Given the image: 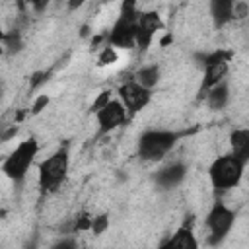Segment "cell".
<instances>
[{
  "mask_svg": "<svg viewBox=\"0 0 249 249\" xmlns=\"http://www.w3.org/2000/svg\"><path fill=\"white\" fill-rule=\"evenodd\" d=\"M187 136V130H169V128H148L138 136L136 152L138 158L144 161H161L175 144Z\"/></svg>",
  "mask_w": 249,
  "mask_h": 249,
  "instance_id": "cell-1",
  "label": "cell"
},
{
  "mask_svg": "<svg viewBox=\"0 0 249 249\" xmlns=\"http://www.w3.org/2000/svg\"><path fill=\"white\" fill-rule=\"evenodd\" d=\"M138 0H123L119 8V16L105 35L107 45L121 49V51H130L136 47V19H138Z\"/></svg>",
  "mask_w": 249,
  "mask_h": 249,
  "instance_id": "cell-2",
  "label": "cell"
},
{
  "mask_svg": "<svg viewBox=\"0 0 249 249\" xmlns=\"http://www.w3.org/2000/svg\"><path fill=\"white\" fill-rule=\"evenodd\" d=\"M245 165H247V160H243L231 152L218 156L208 167V179H210L214 193L224 195V193L235 189L243 177Z\"/></svg>",
  "mask_w": 249,
  "mask_h": 249,
  "instance_id": "cell-3",
  "label": "cell"
},
{
  "mask_svg": "<svg viewBox=\"0 0 249 249\" xmlns=\"http://www.w3.org/2000/svg\"><path fill=\"white\" fill-rule=\"evenodd\" d=\"M68 169H70V154L66 146H60L58 150H54L51 156H47L39 167H37V181L43 193H56L66 177H68Z\"/></svg>",
  "mask_w": 249,
  "mask_h": 249,
  "instance_id": "cell-4",
  "label": "cell"
},
{
  "mask_svg": "<svg viewBox=\"0 0 249 249\" xmlns=\"http://www.w3.org/2000/svg\"><path fill=\"white\" fill-rule=\"evenodd\" d=\"M39 140L37 138H25V140H21L4 160H2V173L10 179V181H14V183H21L25 177H27V173H29V169H31V165L35 163V158H37V154H39Z\"/></svg>",
  "mask_w": 249,
  "mask_h": 249,
  "instance_id": "cell-5",
  "label": "cell"
},
{
  "mask_svg": "<svg viewBox=\"0 0 249 249\" xmlns=\"http://www.w3.org/2000/svg\"><path fill=\"white\" fill-rule=\"evenodd\" d=\"M233 53L226 51V49H216L210 53H198L196 60L202 66V86H200V93L206 91L208 88L216 86L218 82L226 80L228 70H230V60H231Z\"/></svg>",
  "mask_w": 249,
  "mask_h": 249,
  "instance_id": "cell-6",
  "label": "cell"
},
{
  "mask_svg": "<svg viewBox=\"0 0 249 249\" xmlns=\"http://www.w3.org/2000/svg\"><path fill=\"white\" fill-rule=\"evenodd\" d=\"M235 220H237V212L233 208H230L226 202L216 200L210 206L206 220H204V226L208 230V237H206L208 245H220L231 231Z\"/></svg>",
  "mask_w": 249,
  "mask_h": 249,
  "instance_id": "cell-7",
  "label": "cell"
},
{
  "mask_svg": "<svg viewBox=\"0 0 249 249\" xmlns=\"http://www.w3.org/2000/svg\"><path fill=\"white\" fill-rule=\"evenodd\" d=\"M93 115H95V121H97V136H105V134H109V132L121 128V126L126 124L128 119H130L128 111H126L124 105L119 101V97H117V99L111 97V99H109L101 109H97Z\"/></svg>",
  "mask_w": 249,
  "mask_h": 249,
  "instance_id": "cell-8",
  "label": "cell"
},
{
  "mask_svg": "<svg viewBox=\"0 0 249 249\" xmlns=\"http://www.w3.org/2000/svg\"><path fill=\"white\" fill-rule=\"evenodd\" d=\"M117 95H119V101L124 105V109L128 111L130 117L136 115V113H140L152 101V89L140 86L134 78L123 82L117 88Z\"/></svg>",
  "mask_w": 249,
  "mask_h": 249,
  "instance_id": "cell-9",
  "label": "cell"
},
{
  "mask_svg": "<svg viewBox=\"0 0 249 249\" xmlns=\"http://www.w3.org/2000/svg\"><path fill=\"white\" fill-rule=\"evenodd\" d=\"M160 29H163L161 16L156 10H140L136 19V49L148 51Z\"/></svg>",
  "mask_w": 249,
  "mask_h": 249,
  "instance_id": "cell-10",
  "label": "cell"
},
{
  "mask_svg": "<svg viewBox=\"0 0 249 249\" xmlns=\"http://www.w3.org/2000/svg\"><path fill=\"white\" fill-rule=\"evenodd\" d=\"M187 171H189L187 163H183V161H169V163H165L163 167H160L152 175V181H154V185L160 191H171V189L179 187L185 181Z\"/></svg>",
  "mask_w": 249,
  "mask_h": 249,
  "instance_id": "cell-11",
  "label": "cell"
},
{
  "mask_svg": "<svg viewBox=\"0 0 249 249\" xmlns=\"http://www.w3.org/2000/svg\"><path fill=\"white\" fill-rule=\"evenodd\" d=\"M233 4L235 0H210L208 2V12H210V18L216 29H222L233 21Z\"/></svg>",
  "mask_w": 249,
  "mask_h": 249,
  "instance_id": "cell-12",
  "label": "cell"
},
{
  "mask_svg": "<svg viewBox=\"0 0 249 249\" xmlns=\"http://www.w3.org/2000/svg\"><path fill=\"white\" fill-rule=\"evenodd\" d=\"M160 247H177V249H198V239L193 233L191 224H183L175 230L173 235H169L165 241L160 243Z\"/></svg>",
  "mask_w": 249,
  "mask_h": 249,
  "instance_id": "cell-13",
  "label": "cell"
},
{
  "mask_svg": "<svg viewBox=\"0 0 249 249\" xmlns=\"http://www.w3.org/2000/svg\"><path fill=\"white\" fill-rule=\"evenodd\" d=\"M204 97H206V105H208V109H212V111H222L228 103H230V86H228V82L226 80H222V82H218L216 86H212V88H208L206 91H204Z\"/></svg>",
  "mask_w": 249,
  "mask_h": 249,
  "instance_id": "cell-14",
  "label": "cell"
},
{
  "mask_svg": "<svg viewBox=\"0 0 249 249\" xmlns=\"http://www.w3.org/2000/svg\"><path fill=\"white\" fill-rule=\"evenodd\" d=\"M132 78H134L140 86L152 89V88L158 86V82H160V78H161V70H160L158 64H144V66H140V68L134 72Z\"/></svg>",
  "mask_w": 249,
  "mask_h": 249,
  "instance_id": "cell-15",
  "label": "cell"
},
{
  "mask_svg": "<svg viewBox=\"0 0 249 249\" xmlns=\"http://www.w3.org/2000/svg\"><path fill=\"white\" fill-rule=\"evenodd\" d=\"M230 146H231V154L249 161V130L247 128H235L230 134Z\"/></svg>",
  "mask_w": 249,
  "mask_h": 249,
  "instance_id": "cell-16",
  "label": "cell"
},
{
  "mask_svg": "<svg viewBox=\"0 0 249 249\" xmlns=\"http://www.w3.org/2000/svg\"><path fill=\"white\" fill-rule=\"evenodd\" d=\"M2 43H4V47H6V51H8L10 54H14V53L21 51V47H23V41H21V33H19L18 29H12L10 33H6Z\"/></svg>",
  "mask_w": 249,
  "mask_h": 249,
  "instance_id": "cell-17",
  "label": "cell"
},
{
  "mask_svg": "<svg viewBox=\"0 0 249 249\" xmlns=\"http://www.w3.org/2000/svg\"><path fill=\"white\" fill-rule=\"evenodd\" d=\"M117 58H119L117 49L111 45H105V47H101V53L97 56V66H109V64L117 62Z\"/></svg>",
  "mask_w": 249,
  "mask_h": 249,
  "instance_id": "cell-18",
  "label": "cell"
},
{
  "mask_svg": "<svg viewBox=\"0 0 249 249\" xmlns=\"http://www.w3.org/2000/svg\"><path fill=\"white\" fill-rule=\"evenodd\" d=\"M109 228V216L107 214H99V216H93L91 218V231L95 233V235H101L105 230Z\"/></svg>",
  "mask_w": 249,
  "mask_h": 249,
  "instance_id": "cell-19",
  "label": "cell"
},
{
  "mask_svg": "<svg viewBox=\"0 0 249 249\" xmlns=\"http://www.w3.org/2000/svg\"><path fill=\"white\" fill-rule=\"evenodd\" d=\"M49 101H51V97L47 95V93H39L35 99H33V103H31V115H39L43 109H47V105H49Z\"/></svg>",
  "mask_w": 249,
  "mask_h": 249,
  "instance_id": "cell-20",
  "label": "cell"
},
{
  "mask_svg": "<svg viewBox=\"0 0 249 249\" xmlns=\"http://www.w3.org/2000/svg\"><path fill=\"white\" fill-rule=\"evenodd\" d=\"M249 16V6L245 0H235L233 4V21H241Z\"/></svg>",
  "mask_w": 249,
  "mask_h": 249,
  "instance_id": "cell-21",
  "label": "cell"
},
{
  "mask_svg": "<svg viewBox=\"0 0 249 249\" xmlns=\"http://www.w3.org/2000/svg\"><path fill=\"white\" fill-rule=\"evenodd\" d=\"M91 218H93V216H89V214H80V216L74 220L72 230H74V231H84V230H89V228H91Z\"/></svg>",
  "mask_w": 249,
  "mask_h": 249,
  "instance_id": "cell-22",
  "label": "cell"
},
{
  "mask_svg": "<svg viewBox=\"0 0 249 249\" xmlns=\"http://www.w3.org/2000/svg\"><path fill=\"white\" fill-rule=\"evenodd\" d=\"M109 99H111V91H109V89L99 91V95H97V97H95V101L91 103V109H89V111H91V113H95V111H97V109H101Z\"/></svg>",
  "mask_w": 249,
  "mask_h": 249,
  "instance_id": "cell-23",
  "label": "cell"
},
{
  "mask_svg": "<svg viewBox=\"0 0 249 249\" xmlns=\"http://www.w3.org/2000/svg\"><path fill=\"white\" fill-rule=\"evenodd\" d=\"M23 2H25L29 8H33L35 12H39V14H41V12H45V10H47V6L51 4V0H23Z\"/></svg>",
  "mask_w": 249,
  "mask_h": 249,
  "instance_id": "cell-24",
  "label": "cell"
},
{
  "mask_svg": "<svg viewBox=\"0 0 249 249\" xmlns=\"http://www.w3.org/2000/svg\"><path fill=\"white\" fill-rule=\"evenodd\" d=\"M43 82H47V72H35L33 74V80H31V88H37Z\"/></svg>",
  "mask_w": 249,
  "mask_h": 249,
  "instance_id": "cell-25",
  "label": "cell"
},
{
  "mask_svg": "<svg viewBox=\"0 0 249 249\" xmlns=\"http://www.w3.org/2000/svg\"><path fill=\"white\" fill-rule=\"evenodd\" d=\"M86 4V0H66V8L68 12H76L78 8H82Z\"/></svg>",
  "mask_w": 249,
  "mask_h": 249,
  "instance_id": "cell-26",
  "label": "cell"
},
{
  "mask_svg": "<svg viewBox=\"0 0 249 249\" xmlns=\"http://www.w3.org/2000/svg\"><path fill=\"white\" fill-rule=\"evenodd\" d=\"M54 247H76V241L74 239H60L54 243Z\"/></svg>",
  "mask_w": 249,
  "mask_h": 249,
  "instance_id": "cell-27",
  "label": "cell"
},
{
  "mask_svg": "<svg viewBox=\"0 0 249 249\" xmlns=\"http://www.w3.org/2000/svg\"><path fill=\"white\" fill-rule=\"evenodd\" d=\"M4 35H6V31H4V27H2V23H0V43L4 41Z\"/></svg>",
  "mask_w": 249,
  "mask_h": 249,
  "instance_id": "cell-28",
  "label": "cell"
}]
</instances>
